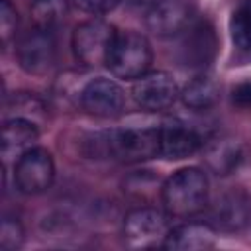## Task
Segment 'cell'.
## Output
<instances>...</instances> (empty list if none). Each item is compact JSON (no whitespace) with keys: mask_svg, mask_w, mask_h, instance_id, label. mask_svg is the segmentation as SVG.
<instances>
[{"mask_svg":"<svg viewBox=\"0 0 251 251\" xmlns=\"http://www.w3.org/2000/svg\"><path fill=\"white\" fill-rule=\"evenodd\" d=\"M39 137V126L31 120L12 116L2 126V157H20L27 149L33 147V143Z\"/></svg>","mask_w":251,"mask_h":251,"instance_id":"cell-15","label":"cell"},{"mask_svg":"<svg viewBox=\"0 0 251 251\" xmlns=\"http://www.w3.org/2000/svg\"><path fill=\"white\" fill-rule=\"evenodd\" d=\"M8 110H14L12 116H18V118H25V120H31L39 126V122L45 118V106L43 102L29 94V92H18L10 104H8Z\"/></svg>","mask_w":251,"mask_h":251,"instance_id":"cell-20","label":"cell"},{"mask_svg":"<svg viewBox=\"0 0 251 251\" xmlns=\"http://www.w3.org/2000/svg\"><path fill=\"white\" fill-rule=\"evenodd\" d=\"M216 245V229L212 224L186 222L169 227L161 247L169 251H202Z\"/></svg>","mask_w":251,"mask_h":251,"instance_id":"cell-14","label":"cell"},{"mask_svg":"<svg viewBox=\"0 0 251 251\" xmlns=\"http://www.w3.org/2000/svg\"><path fill=\"white\" fill-rule=\"evenodd\" d=\"M80 106L96 118L120 116L126 106V94L122 86L110 78L96 76L88 80L80 90Z\"/></svg>","mask_w":251,"mask_h":251,"instance_id":"cell-12","label":"cell"},{"mask_svg":"<svg viewBox=\"0 0 251 251\" xmlns=\"http://www.w3.org/2000/svg\"><path fill=\"white\" fill-rule=\"evenodd\" d=\"M210 220L214 229L237 233L251 226V196L243 188H229L222 192L210 206Z\"/></svg>","mask_w":251,"mask_h":251,"instance_id":"cell-10","label":"cell"},{"mask_svg":"<svg viewBox=\"0 0 251 251\" xmlns=\"http://www.w3.org/2000/svg\"><path fill=\"white\" fill-rule=\"evenodd\" d=\"M84 153L92 159L141 163L161 157L159 127H120L94 131L84 139Z\"/></svg>","mask_w":251,"mask_h":251,"instance_id":"cell-1","label":"cell"},{"mask_svg":"<svg viewBox=\"0 0 251 251\" xmlns=\"http://www.w3.org/2000/svg\"><path fill=\"white\" fill-rule=\"evenodd\" d=\"M55 180V163L47 149L31 147L14 165V182L24 194H41Z\"/></svg>","mask_w":251,"mask_h":251,"instance_id":"cell-9","label":"cell"},{"mask_svg":"<svg viewBox=\"0 0 251 251\" xmlns=\"http://www.w3.org/2000/svg\"><path fill=\"white\" fill-rule=\"evenodd\" d=\"M135 104L145 112H163L171 108L180 96L178 84L165 71H149L133 82L131 88Z\"/></svg>","mask_w":251,"mask_h":251,"instance_id":"cell-11","label":"cell"},{"mask_svg":"<svg viewBox=\"0 0 251 251\" xmlns=\"http://www.w3.org/2000/svg\"><path fill=\"white\" fill-rule=\"evenodd\" d=\"M153 63V49L145 35L137 31H118L106 67L110 73L124 80H137Z\"/></svg>","mask_w":251,"mask_h":251,"instance_id":"cell-3","label":"cell"},{"mask_svg":"<svg viewBox=\"0 0 251 251\" xmlns=\"http://www.w3.org/2000/svg\"><path fill=\"white\" fill-rule=\"evenodd\" d=\"M178 37L176 61L186 69H206L218 55V35L208 20H194Z\"/></svg>","mask_w":251,"mask_h":251,"instance_id":"cell-5","label":"cell"},{"mask_svg":"<svg viewBox=\"0 0 251 251\" xmlns=\"http://www.w3.org/2000/svg\"><path fill=\"white\" fill-rule=\"evenodd\" d=\"M16 57L18 65L27 75H47L57 61V39L53 29L35 25L33 29L25 31L16 45Z\"/></svg>","mask_w":251,"mask_h":251,"instance_id":"cell-7","label":"cell"},{"mask_svg":"<svg viewBox=\"0 0 251 251\" xmlns=\"http://www.w3.org/2000/svg\"><path fill=\"white\" fill-rule=\"evenodd\" d=\"M18 29V12L10 0H0V35L2 43L8 45L16 37Z\"/></svg>","mask_w":251,"mask_h":251,"instance_id":"cell-22","label":"cell"},{"mask_svg":"<svg viewBox=\"0 0 251 251\" xmlns=\"http://www.w3.org/2000/svg\"><path fill=\"white\" fill-rule=\"evenodd\" d=\"M75 6L86 14H92V16H98V14H108L112 12L120 0H73Z\"/></svg>","mask_w":251,"mask_h":251,"instance_id":"cell-23","label":"cell"},{"mask_svg":"<svg viewBox=\"0 0 251 251\" xmlns=\"http://www.w3.org/2000/svg\"><path fill=\"white\" fill-rule=\"evenodd\" d=\"M231 104L241 110H251V80L237 82L231 88Z\"/></svg>","mask_w":251,"mask_h":251,"instance_id":"cell-24","label":"cell"},{"mask_svg":"<svg viewBox=\"0 0 251 251\" xmlns=\"http://www.w3.org/2000/svg\"><path fill=\"white\" fill-rule=\"evenodd\" d=\"M169 214L153 206H137L124 218V239L129 247H151L163 243L169 231Z\"/></svg>","mask_w":251,"mask_h":251,"instance_id":"cell-8","label":"cell"},{"mask_svg":"<svg viewBox=\"0 0 251 251\" xmlns=\"http://www.w3.org/2000/svg\"><path fill=\"white\" fill-rule=\"evenodd\" d=\"M220 98V84L210 75H198L184 84L180 100L190 110H208Z\"/></svg>","mask_w":251,"mask_h":251,"instance_id":"cell-17","label":"cell"},{"mask_svg":"<svg viewBox=\"0 0 251 251\" xmlns=\"http://www.w3.org/2000/svg\"><path fill=\"white\" fill-rule=\"evenodd\" d=\"M208 176L198 167L175 171L161 184V204L171 218H190L208 206Z\"/></svg>","mask_w":251,"mask_h":251,"instance_id":"cell-2","label":"cell"},{"mask_svg":"<svg viewBox=\"0 0 251 251\" xmlns=\"http://www.w3.org/2000/svg\"><path fill=\"white\" fill-rule=\"evenodd\" d=\"M159 135H161V157L169 161L186 159L202 147L200 133L188 124L178 120H171L159 126Z\"/></svg>","mask_w":251,"mask_h":251,"instance_id":"cell-13","label":"cell"},{"mask_svg":"<svg viewBox=\"0 0 251 251\" xmlns=\"http://www.w3.org/2000/svg\"><path fill=\"white\" fill-rule=\"evenodd\" d=\"M118 31L112 24L104 20H86L78 24L71 37V47L75 59L84 67H100L108 61L112 43Z\"/></svg>","mask_w":251,"mask_h":251,"instance_id":"cell-4","label":"cell"},{"mask_svg":"<svg viewBox=\"0 0 251 251\" xmlns=\"http://www.w3.org/2000/svg\"><path fill=\"white\" fill-rule=\"evenodd\" d=\"M204 159L208 169L218 175V176H226L229 173H233L241 161V147L237 141L222 137V139H214L206 145L204 149Z\"/></svg>","mask_w":251,"mask_h":251,"instance_id":"cell-16","label":"cell"},{"mask_svg":"<svg viewBox=\"0 0 251 251\" xmlns=\"http://www.w3.org/2000/svg\"><path fill=\"white\" fill-rule=\"evenodd\" d=\"M69 14L67 0H33L31 4V18L37 27L53 29L57 27Z\"/></svg>","mask_w":251,"mask_h":251,"instance_id":"cell-19","label":"cell"},{"mask_svg":"<svg viewBox=\"0 0 251 251\" xmlns=\"http://www.w3.org/2000/svg\"><path fill=\"white\" fill-rule=\"evenodd\" d=\"M229 33L235 49L245 57L251 59V0L241 4L229 20Z\"/></svg>","mask_w":251,"mask_h":251,"instance_id":"cell-18","label":"cell"},{"mask_svg":"<svg viewBox=\"0 0 251 251\" xmlns=\"http://www.w3.org/2000/svg\"><path fill=\"white\" fill-rule=\"evenodd\" d=\"M194 0H149L145 25L157 37H176L194 22Z\"/></svg>","mask_w":251,"mask_h":251,"instance_id":"cell-6","label":"cell"},{"mask_svg":"<svg viewBox=\"0 0 251 251\" xmlns=\"http://www.w3.org/2000/svg\"><path fill=\"white\" fill-rule=\"evenodd\" d=\"M24 243V227L16 218L4 216L2 226H0V247L4 251H14L22 247Z\"/></svg>","mask_w":251,"mask_h":251,"instance_id":"cell-21","label":"cell"}]
</instances>
